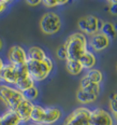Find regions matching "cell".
<instances>
[{
	"instance_id": "cell-6",
	"label": "cell",
	"mask_w": 117,
	"mask_h": 125,
	"mask_svg": "<svg viewBox=\"0 0 117 125\" xmlns=\"http://www.w3.org/2000/svg\"><path fill=\"white\" fill-rule=\"evenodd\" d=\"M99 19L95 15H87V16L81 17L77 23V26L83 32L87 33V35H96V33L100 32L98 27Z\"/></svg>"
},
{
	"instance_id": "cell-23",
	"label": "cell",
	"mask_w": 117,
	"mask_h": 125,
	"mask_svg": "<svg viewBox=\"0 0 117 125\" xmlns=\"http://www.w3.org/2000/svg\"><path fill=\"white\" fill-rule=\"evenodd\" d=\"M23 95H24V98L26 100H29V101H32L35 99H37L38 96H39V90L36 87V85L33 87H30L28 90L22 92Z\"/></svg>"
},
{
	"instance_id": "cell-27",
	"label": "cell",
	"mask_w": 117,
	"mask_h": 125,
	"mask_svg": "<svg viewBox=\"0 0 117 125\" xmlns=\"http://www.w3.org/2000/svg\"><path fill=\"white\" fill-rule=\"evenodd\" d=\"M110 2V13L112 15H117V0H112Z\"/></svg>"
},
{
	"instance_id": "cell-17",
	"label": "cell",
	"mask_w": 117,
	"mask_h": 125,
	"mask_svg": "<svg viewBox=\"0 0 117 125\" xmlns=\"http://www.w3.org/2000/svg\"><path fill=\"white\" fill-rule=\"evenodd\" d=\"M28 59H31V61H38V62H42L46 58V54L41 48L39 46H32V48L29 49L27 53Z\"/></svg>"
},
{
	"instance_id": "cell-25",
	"label": "cell",
	"mask_w": 117,
	"mask_h": 125,
	"mask_svg": "<svg viewBox=\"0 0 117 125\" xmlns=\"http://www.w3.org/2000/svg\"><path fill=\"white\" fill-rule=\"evenodd\" d=\"M115 94H112L110 96V109L112 111V113H113V115L115 116L116 121H117V101L115 99Z\"/></svg>"
},
{
	"instance_id": "cell-31",
	"label": "cell",
	"mask_w": 117,
	"mask_h": 125,
	"mask_svg": "<svg viewBox=\"0 0 117 125\" xmlns=\"http://www.w3.org/2000/svg\"><path fill=\"white\" fill-rule=\"evenodd\" d=\"M2 46H3V43H2V40H1V39H0V51H1Z\"/></svg>"
},
{
	"instance_id": "cell-3",
	"label": "cell",
	"mask_w": 117,
	"mask_h": 125,
	"mask_svg": "<svg viewBox=\"0 0 117 125\" xmlns=\"http://www.w3.org/2000/svg\"><path fill=\"white\" fill-rule=\"evenodd\" d=\"M0 99L10 109H15L25 98L23 93L17 88H13L8 85H0Z\"/></svg>"
},
{
	"instance_id": "cell-24",
	"label": "cell",
	"mask_w": 117,
	"mask_h": 125,
	"mask_svg": "<svg viewBox=\"0 0 117 125\" xmlns=\"http://www.w3.org/2000/svg\"><path fill=\"white\" fill-rule=\"evenodd\" d=\"M67 0H43L42 3L47 8H54L57 6H61V4H66Z\"/></svg>"
},
{
	"instance_id": "cell-12",
	"label": "cell",
	"mask_w": 117,
	"mask_h": 125,
	"mask_svg": "<svg viewBox=\"0 0 117 125\" xmlns=\"http://www.w3.org/2000/svg\"><path fill=\"white\" fill-rule=\"evenodd\" d=\"M108 45H110V39L101 32L93 35L90 39V46L97 52L105 50L106 48H108Z\"/></svg>"
},
{
	"instance_id": "cell-18",
	"label": "cell",
	"mask_w": 117,
	"mask_h": 125,
	"mask_svg": "<svg viewBox=\"0 0 117 125\" xmlns=\"http://www.w3.org/2000/svg\"><path fill=\"white\" fill-rule=\"evenodd\" d=\"M66 68L70 74L77 75L83 71V67L80 61H73V59H67L66 61Z\"/></svg>"
},
{
	"instance_id": "cell-19",
	"label": "cell",
	"mask_w": 117,
	"mask_h": 125,
	"mask_svg": "<svg viewBox=\"0 0 117 125\" xmlns=\"http://www.w3.org/2000/svg\"><path fill=\"white\" fill-rule=\"evenodd\" d=\"M98 96L93 95L91 93H88L86 91L82 90L80 88L76 93V99L82 104H90V103H93L96 99H97Z\"/></svg>"
},
{
	"instance_id": "cell-15",
	"label": "cell",
	"mask_w": 117,
	"mask_h": 125,
	"mask_svg": "<svg viewBox=\"0 0 117 125\" xmlns=\"http://www.w3.org/2000/svg\"><path fill=\"white\" fill-rule=\"evenodd\" d=\"M80 88L86 91L88 93H91L96 96H98L99 93H100V84H95V83L90 82L89 79L86 78V75L83 77L82 80H81V87Z\"/></svg>"
},
{
	"instance_id": "cell-35",
	"label": "cell",
	"mask_w": 117,
	"mask_h": 125,
	"mask_svg": "<svg viewBox=\"0 0 117 125\" xmlns=\"http://www.w3.org/2000/svg\"><path fill=\"white\" fill-rule=\"evenodd\" d=\"M116 69H117V65H116Z\"/></svg>"
},
{
	"instance_id": "cell-13",
	"label": "cell",
	"mask_w": 117,
	"mask_h": 125,
	"mask_svg": "<svg viewBox=\"0 0 117 125\" xmlns=\"http://www.w3.org/2000/svg\"><path fill=\"white\" fill-rule=\"evenodd\" d=\"M20 119L14 109H10L2 116H0L1 125H19Z\"/></svg>"
},
{
	"instance_id": "cell-33",
	"label": "cell",
	"mask_w": 117,
	"mask_h": 125,
	"mask_svg": "<svg viewBox=\"0 0 117 125\" xmlns=\"http://www.w3.org/2000/svg\"><path fill=\"white\" fill-rule=\"evenodd\" d=\"M114 97H115V99H116V101H117V93H115V96H114Z\"/></svg>"
},
{
	"instance_id": "cell-10",
	"label": "cell",
	"mask_w": 117,
	"mask_h": 125,
	"mask_svg": "<svg viewBox=\"0 0 117 125\" xmlns=\"http://www.w3.org/2000/svg\"><path fill=\"white\" fill-rule=\"evenodd\" d=\"M0 80L4 81L9 84H16L17 80H18V70L17 66L12 64L4 65L0 75Z\"/></svg>"
},
{
	"instance_id": "cell-22",
	"label": "cell",
	"mask_w": 117,
	"mask_h": 125,
	"mask_svg": "<svg viewBox=\"0 0 117 125\" xmlns=\"http://www.w3.org/2000/svg\"><path fill=\"white\" fill-rule=\"evenodd\" d=\"M100 32L106 36L108 39H115L117 36V31L114 28V25L111 24V23H104L102 28H101Z\"/></svg>"
},
{
	"instance_id": "cell-34",
	"label": "cell",
	"mask_w": 117,
	"mask_h": 125,
	"mask_svg": "<svg viewBox=\"0 0 117 125\" xmlns=\"http://www.w3.org/2000/svg\"><path fill=\"white\" fill-rule=\"evenodd\" d=\"M31 125H42V124H37L36 123V124H31Z\"/></svg>"
},
{
	"instance_id": "cell-29",
	"label": "cell",
	"mask_w": 117,
	"mask_h": 125,
	"mask_svg": "<svg viewBox=\"0 0 117 125\" xmlns=\"http://www.w3.org/2000/svg\"><path fill=\"white\" fill-rule=\"evenodd\" d=\"M27 4H29V6H32V7H36V6H39V4L41 3V0H27Z\"/></svg>"
},
{
	"instance_id": "cell-5",
	"label": "cell",
	"mask_w": 117,
	"mask_h": 125,
	"mask_svg": "<svg viewBox=\"0 0 117 125\" xmlns=\"http://www.w3.org/2000/svg\"><path fill=\"white\" fill-rule=\"evenodd\" d=\"M91 111L85 107L75 109L67 116L64 125H90Z\"/></svg>"
},
{
	"instance_id": "cell-16",
	"label": "cell",
	"mask_w": 117,
	"mask_h": 125,
	"mask_svg": "<svg viewBox=\"0 0 117 125\" xmlns=\"http://www.w3.org/2000/svg\"><path fill=\"white\" fill-rule=\"evenodd\" d=\"M83 69H92V67L97 64V58L93 55L92 52L87 51L81 58L79 59Z\"/></svg>"
},
{
	"instance_id": "cell-1",
	"label": "cell",
	"mask_w": 117,
	"mask_h": 125,
	"mask_svg": "<svg viewBox=\"0 0 117 125\" xmlns=\"http://www.w3.org/2000/svg\"><path fill=\"white\" fill-rule=\"evenodd\" d=\"M64 46L67 49L68 59L79 61V59L88 51L87 50V39L84 33L74 32L66 40Z\"/></svg>"
},
{
	"instance_id": "cell-11",
	"label": "cell",
	"mask_w": 117,
	"mask_h": 125,
	"mask_svg": "<svg viewBox=\"0 0 117 125\" xmlns=\"http://www.w3.org/2000/svg\"><path fill=\"white\" fill-rule=\"evenodd\" d=\"M33 109H35V105L32 104V101L24 99L18 106L16 107V108L14 109V110L16 111L17 114H18L20 121L22 122H28L31 118V114H32Z\"/></svg>"
},
{
	"instance_id": "cell-14",
	"label": "cell",
	"mask_w": 117,
	"mask_h": 125,
	"mask_svg": "<svg viewBox=\"0 0 117 125\" xmlns=\"http://www.w3.org/2000/svg\"><path fill=\"white\" fill-rule=\"evenodd\" d=\"M61 116V110L55 107L45 108V116L43 120V124H53L57 122Z\"/></svg>"
},
{
	"instance_id": "cell-2",
	"label": "cell",
	"mask_w": 117,
	"mask_h": 125,
	"mask_svg": "<svg viewBox=\"0 0 117 125\" xmlns=\"http://www.w3.org/2000/svg\"><path fill=\"white\" fill-rule=\"evenodd\" d=\"M28 72H29L31 79L33 81H43L48 77V74L53 70V61L49 57H46L44 61L38 62V61H31L27 59L26 62Z\"/></svg>"
},
{
	"instance_id": "cell-7",
	"label": "cell",
	"mask_w": 117,
	"mask_h": 125,
	"mask_svg": "<svg viewBox=\"0 0 117 125\" xmlns=\"http://www.w3.org/2000/svg\"><path fill=\"white\" fill-rule=\"evenodd\" d=\"M17 70H18V80L15 84L17 90H19L20 92H24L28 88L35 86V81L31 79L26 65L17 66Z\"/></svg>"
},
{
	"instance_id": "cell-4",
	"label": "cell",
	"mask_w": 117,
	"mask_h": 125,
	"mask_svg": "<svg viewBox=\"0 0 117 125\" xmlns=\"http://www.w3.org/2000/svg\"><path fill=\"white\" fill-rule=\"evenodd\" d=\"M40 28L45 35H54L61 28V20L56 13L47 12L40 21Z\"/></svg>"
},
{
	"instance_id": "cell-28",
	"label": "cell",
	"mask_w": 117,
	"mask_h": 125,
	"mask_svg": "<svg viewBox=\"0 0 117 125\" xmlns=\"http://www.w3.org/2000/svg\"><path fill=\"white\" fill-rule=\"evenodd\" d=\"M8 2L9 1H7V0H0V13L3 12L4 10H6V8L8 6Z\"/></svg>"
},
{
	"instance_id": "cell-8",
	"label": "cell",
	"mask_w": 117,
	"mask_h": 125,
	"mask_svg": "<svg viewBox=\"0 0 117 125\" xmlns=\"http://www.w3.org/2000/svg\"><path fill=\"white\" fill-rule=\"evenodd\" d=\"M90 125H114V119L104 109L97 108L91 111Z\"/></svg>"
},
{
	"instance_id": "cell-30",
	"label": "cell",
	"mask_w": 117,
	"mask_h": 125,
	"mask_svg": "<svg viewBox=\"0 0 117 125\" xmlns=\"http://www.w3.org/2000/svg\"><path fill=\"white\" fill-rule=\"evenodd\" d=\"M4 64H3V61L0 58V75H1V71H2V68H3Z\"/></svg>"
},
{
	"instance_id": "cell-26",
	"label": "cell",
	"mask_w": 117,
	"mask_h": 125,
	"mask_svg": "<svg viewBox=\"0 0 117 125\" xmlns=\"http://www.w3.org/2000/svg\"><path fill=\"white\" fill-rule=\"evenodd\" d=\"M56 54H57V57H58L59 59H61V61H67V59H68V54H67V49H66V46H64V44L57 49Z\"/></svg>"
},
{
	"instance_id": "cell-21",
	"label": "cell",
	"mask_w": 117,
	"mask_h": 125,
	"mask_svg": "<svg viewBox=\"0 0 117 125\" xmlns=\"http://www.w3.org/2000/svg\"><path fill=\"white\" fill-rule=\"evenodd\" d=\"M86 78L89 79L90 82L95 83V84H100L103 80V75H102V72L98 69H90L89 71L87 72L86 74Z\"/></svg>"
},
{
	"instance_id": "cell-20",
	"label": "cell",
	"mask_w": 117,
	"mask_h": 125,
	"mask_svg": "<svg viewBox=\"0 0 117 125\" xmlns=\"http://www.w3.org/2000/svg\"><path fill=\"white\" fill-rule=\"evenodd\" d=\"M44 116H45V108H42V107H40V106L35 105V109H33L31 118H30L31 121H33L37 124L43 123Z\"/></svg>"
},
{
	"instance_id": "cell-32",
	"label": "cell",
	"mask_w": 117,
	"mask_h": 125,
	"mask_svg": "<svg viewBox=\"0 0 117 125\" xmlns=\"http://www.w3.org/2000/svg\"><path fill=\"white\" fill-rule=\"evenodd\" d=\"M114 25V28H115V30L117 31V23H115V24H113Z\"/></svg>"
},
{
	"instance_id": "cell-9",
	"label": "cell",
	"mask_w": 117,
	"mask_h": 125,
	"mask_svg": "<svg viewBox=\"0 0 117 125\" xmlns=\"http://www.w3.org/2000/svg\"><path fill=\"white\" fill-rule=\"evenodd\" d=\"M8 58H9L10 64L15 65V66H22V65H26L28 56H27V53H26L22 46L13 45L9 50Z\"/></svg>"
},
{
	"instance_id": "cell-36",
	"label": "cell",
	"mask_w": 117,
	"mask_h": 125,
	"mask_svg": "<svg viewBox=\"0 0 117 125\" xmlns=\"http://www.w3.org/2000/svg\"><path fill=\"white\" fill-rule=\"evenodd\" d=\"M0 125H1V123H0Z\"/></svg>"
}]
</instances>
